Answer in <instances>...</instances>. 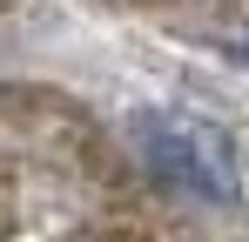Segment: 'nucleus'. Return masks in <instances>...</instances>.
<instances>
[{"label":"nucleus","instance_id":"1","mask_svg":"<svg viewBox=\"0 0 249 242\" xmlns=\"http://www.w3.org/2000/svg\"><path fill=\"white\" fill-rule=\"evenodd\" d=\"M128 141L162 189H175L189 202H236V155H229L222 128L175 115V108H148L128 121Z\"/></svg>","mask_w":249,"mask_h":242}]
</instances>
